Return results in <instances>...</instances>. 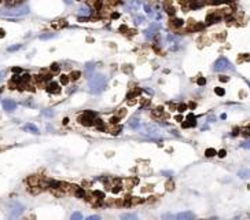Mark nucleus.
I'll list each match as a JSON object with an SVG mask.
<instances>
[{"instance_id": "c03bdc74", "label": "nucleus", "mask_w": 250, "mask_h": 220, "mask_svg": "<svg viewBox=\"0 0 250 220\" xmlns=\"http://www.w3.org/2000/svg\"><path fill=\"white\" fill-rule=\"evenodd\" d=\"M125 114H127V111H125V109H120L118 117H121V116H123V117H124V116H125Z\"/></svg>"}, {"instance_id": "bb28decb", "label": "nucleus", "mask_w": 250, "mask_h": 220, "mask_svg": "<svg viewBox=\"0 0 250 220\" xmlns=\"http://www.w3.org/2000/svg\"><path fill=\"white\" fill-rule=\"evenodd\" d=\"M162 114H164V110H162V107H158L157 110H154V111H153L154 117H161Z\"/></svg>"}, {"instance_id": "dca6fc26", "label": "nucleus", "mask_w": 250, "mask_h": 220, "mask_svg": "<svg viewBox=\"0 0 250 220\" xmlns=\"http://www.w3.org/2000/svg\"><path fill=\"white\" fill-rule=\"evenodd\" d=\"M170 25L176 29V28H182V26L184 25V22H183V19H180V18H175V19H172V24H170Z\"/></svg>"}, {"instance_id": "cd10ccee", "label": "nucleus", "mask_w": 250, "mask_h": 220, "mask_svg": "<svg viewBox=\"0 0 250 220\" xmlns=\"http://www.w3.org/2000/svg\"><path fill=\"white\" fill-rule=\"evenodd\" d=\"M217 153H216V150L214 149H208L206 151H205V156L206 157H213V156H216Z\"/></svg>"}, {"instance_id": "aec40b11", "label": "nucleus", "mask_w": 250, "mask_h": 220, "mask_svg": "<svg viewBox=\"0 0 250 220\" xmlns=\"http://www.w3.org/2000/svg\"><path fill=\"white\" fill-rule=\"evenodd\" d=\"M22 0H6V4L9 7H17L18 4H21Z\"/></svg>"}, {"instance_id": "2eb2a0df", "label": "nucleus", "mask_w": 250, "mask_h": 220, "mask_svg": "<svg viewBox=\"0 0 250 220\" xmlns=\"http://www.w3.org/2000/svg\"><path fill=\"white\" fill-rule=\"evenodd\" d=\"M78 15L80 17H89L91 15V9L89 7H81L78 10Z\"/></svg>"}, {"instance_id": "864d4df0", "label": "nucleus", "mask_w": 250, "mask_h": 220, "mask_svg": "<svg viewBox=\"0 0 250 220\" xmlns=\"http://www.w3.org/2000/svg\"><path fill=\"white\" fill-rule=\"evenodd\" d=\"M65 3H68V4H72L73 0H65Z\"/></svg>"}, {"instance_id": "7ed1b4c3", "label": "nucleus", "mask_w": 250, "mask_h": 220, "mask_svg": "<svg viewBox=\"0 0 250 220\" xmlns=\"http://www.w3.org/2000/svg\"><path fill=\"white\" fill-rule=\"evenodd\" d=\"M29 13V7L28 6H21V7H13L10 11H3V15H11V17H21Z\"/></svg>"}, {"instance_id": "473e14b6", "label": "nucleus", "mask_w": 250, "mask_h": 220, "mask_svg": "<svg viewBox=\"0 0 250 220\" xmlns=\"http://www.w3.org/2000/svg\"><path fill=\"white\" fill-rule=\"evenodd\" d=\"M177 110L180 111V113L186 111V110H187V105H186V103H180V105L177 106Z\"/></svg>"}, {"instance_id": "58836bf2", "label": "nucleus", "mask_w": 250, "mask_h": 220, "mask_svg": "<svg viewBox=\"0 0 250 220\" xmlns=\"http://www.w3.org/2000/svg\"><path fill=\"white\" fill-rule=\"evenodd\" d=\"M123 70H124L125 73H131V72H132V66L127 65V66H124V68H123Z\"/></svg>"}, {"instance_id": "a18cd8bd", "label": "nucleus", "mask_w": 250, "mask_h": 220, "mask_svg": "<svg viewBox=\"0 0 250 220\" xmlns=\"http://www.w3.org/2000/svg\"><path fill=\"white\" fill-rule=\"evenodd\" d=\"M43 114H46V116H48V117H51L52 111H50V110H44V111H43Z\"/></svg>"}, {"instance_id": "2f4dec72", "label": "nucleus", "mask_w": 250, "mask_h": 220, "mask_svg": "<svg viewBox=\"0 0 250 220\" xmlns=\"http://www.w3.org/2000/svg\"><path fill=\"white\" fill-rule=\"evenodd\" d=\"M214 92H216L217 95H219V96H223V95L225 94V91H224V88H220V87H217V88L214 89Z\"/></svg>"}, {"instance_id": "4468645a", "label": "nucleus", "mask_w": 250, "mask_h": 220, "mask_svg": "<svg viewBox=\"0 0 250 220\" xmlns=\"http://www.w3.org/2000/svg\"><path fill=\"white\" fill-rule=\"evenodd\" d=\"M28 182H29L30 187H37V186H40V178H38V176H30V178L28 179Z\"/></svg>"}, {"instance_id": "39448f33", "label": "nucleus", "mask_w": 250, "mask_h": 220, "mask_svg": "<svg viewBox=\"0 0 250 220\" xmlns=\"http://www.w3.org/2000/svg\"><path fill=\"white\" fill-rule=\"evenodd\" d=\"M1 106H3V109L6 111H14L17 109V102H14L13 99H4L1 102Z\"/></svg>"}, {"instance_id": "c85d7f7f", "label": "nucleus", "mask_w": 250, "mask_h": 220, "mask_svg": "<svg viewBox=\"0 0 250 220\" xmlns=\"http://www.w3.org/2000/svg\"><path fill=\"white\" fill-rule=\"evenodd\" d=\"M121 129H123V128H121V125H117L115 128H111L110 134H113V135H118L120 132H121Z\"/></svg>"}, {"instance_id": "ea45409f", "label": "nucleus", "mask_w": 250, "mask_h": 220, "mask_svg": "<svg viewBox=\"0 0 250 220\" xmlns=\"http://www.w3.org/2000/svg\"><path fill=\"white\" fill-rule=\"evenodd\" d=\"M197 83H198L199 85H205V84H206V80H205L204 77H199V79H198V81H197Z\"/></svg>"}, {"instance_id": "9b49d317", "label": "nucleus", "mask_w": 250, "mask_h": 220, "mask_svg": "<svg viewBox=\"0 0 250 220\" xmlns=\"http://www.w3.org/2000/svg\"><path fill=\"white\" fill-rule=\"evenodd\" d=\"M24 131H28V132H30V134H34V135H38V134H40V132H38V128L36 127L34 124H30V123L24 125Z\"/></svg>"}, {"instance_id": "4c0bfd02", "label": "nucleus", "mask_w": 250, "mask_h": 220, "mask_svg": "<svg viewBox=\"0 0 250 220\" xmlns=\"http://www.w3.org/2000/svg\"><path fill=\"white\" fill-rule=\"evenodd\" d=\"M173 182H172V180H169V182L166 183V189H168V190H173Z\"/></svg>"}, {"instance_id": "c756f323", "label": "nucleus", "mask_w": 250, "mask_h": 220, "mask_svg": "<svg viewBox=\"0 0 250 220\" xmlns=\"http://www.w3.org/2000/svg\"><path fill=\"white\" fill-rule=\"evenodd\" d=\"M52 37H55V34H54V33L41 34V36H40V39H41V40H48V39H52Z\"/></svg>"}, {"instance_id": "a878e982", "label": "nucleus", "mask_w": 250, "mask_h": 220, "mask_svg": "<svg viewBox=\"0 0 250 220\" xmlns=\"http://www.w3.org/2000/svg\"><path fill=\"white\" fill-rule=\"evenodd\" d=\"M21 44H15V46H11V47H9L7 48V51L9 52H14V51H18V50H21Z\"/></svg>"}, {"instance_id": "f704fd0d", "label": "nucleus", "mask_w": 250, "mask_h": 220, "mask_svg": "<svg viewBox=\"0 0 250 220\" xmlns=\"http://www.w3.org/2000/svg\"><path fill=\"white\" fill-rule=\"evenodd\" d=\"M59 69L61 68H59V65H58V64H52L51 65V70H52V72H59Z\"/></svg>"}, {"instance_id": "f03ea898", "label": "nucleus", "mask_w": 250, "mask_h": 220, "mask_svg": "<svg viewBox=\"0 0 250 220\" xmlns=\"http://www.w3.org/2000/svg\"><path fill=\"white\" fill-rule=\"evenodd\" d=\"M232 65L229 64L227 58H219L213 65V70L214 72H224V70H232Z\"/></svg>"}, {"instance_id": "e433bc0d", "label": "nucleus", "mask_w": 250, "mask_h": 220, "mask_svg": "<svg viewBox=\"0 0 250 220\" xmlns=\"http://www.w3.org/2000/svg\"><path fill=\"white\" fill-rule=\"evenodd\" d=\"M121 189H123V186H121V184H115L114 189H113L111 191H113V193H118V191L121 190Z\"/></svg>"}, {"instance_id": "6ab92c4d", "label": "nucleus", "mask_w": 250, "mask_h": 220, "mask_svg": "<svg viewBox=\"0 0 250 220\" xmlns=\"http://www.w3.org/2000/svg\"><path fill=\"white\" fill-rule=\"evenodd\" d=\"M93 69H95V65H93V64H87V65H85V73H87V76H88V77L92 74Z\"/></svg>"}, {"instance_id": "a211bd4d", "label": "nucleus", "mask_w": 250, "mask_h": 220, "mask_svg": "<svg viewBox=\"0 0 250 220\" xmlns=\"http://www.w3.org/2000/svg\"><path fill=\"white\" fill-rule=\"evenodd\" d=\"M238 176L242 179H246L250 176V169H241L239 172H238Z\"/></svg>"}, {"instance_id": "5701e85b", "label": "nucleus", "mask_w": 250, "mask_h": 220, "mask_svg": "<svg viewBox=\"0 0 250 220\" xmlns=\"http://www.w3.org/2000/svg\"><path fill=\"white\" fill-rule=\"evenodd\" d=\"M137 216L133 215V213H124V215H121V219L123 220H135Z\"/></svg>"}, {"instance_id": "9d476101", "label": "nucleus", "mask_w": 250, "mask_h": 220, "mask_svg": "<svg viewBox=\"0 0 250 220\" xmlns=\"http://www.w3.org/2000/svg\"><path fill=\"white\" fill-rule=\"evenodd\" d=\"M93 120H95V119L89 117V116L83 114L80 117V123L83 124V125H85V127H91V125H93Z\"/></svg>"}, {"instance_id": "37998d69", "label": "nucleus", "mask_w": 250, "mask_h": 220, "mask_svg": "<svg viewBox=\"0 0 250 220\" xmlns=\"http://www.w3.org/2000/svg\"><path fill=\"white\" fill-rule=\"evenodd\" d=\"M144 11H146V13H147L148 15H151V9H150V7H148L147 4H144Z\"/></svg>"}, {"instance_id": "603ef678", "label": "nucleus", "mask_w": 250, "mask_h": 220, "mask_svg": "<svg viewBox=\"0 0 250 220\" xmlns=\"http://www.w3.org/2000/svg\"><path fill=\"white\" fill-rule=\"evenodd\" d=\"M111 17H113V18H118V17H120V14H118V13H114L113 15H111Z\"/></svg>"}, {"instance_id": "6e6d98bb", "label": "nucleus", "mask_w": 250, "mask_h": 220, "mask_svg": "<svg viewBox=\"0 0 250 220\" xmlns=\"http://www.w3.org/2000/svg\"><path fill=\"white\" fill-rule=\"evenodd\" d=\"M68 123H69V119H63V124H65V125H66Z\"/></svg>"}, {"instance_id": "7c9ffc66", "label": "nucleus", "mask_w": 250, "mask_h": 220, "mask_svg": "<svg viewBox=\"0 0 250 220\" xmlns=\"http://www.w3.org/2000/svg\"><path fill=\"white\" fill-rule=\"evenodd\" d=\"M80 219H83V215H81L80 212H76V213L72 215V220H80Z\"/></svg>"}, {"instance_id": "20e7f679", "label": "nucleus", "mask_w": 250, "mask_h": 220, "mask_svg": "<svg viewBox=\"0 0 250 220\" xmlns=\"http://www.w3.org/2000/svg\"><path fill=\"white\" fill-rule=\"evenodd\" d=\"M24 205L19 202H13V205H11V208H10V213L9 216L10 217H18V216H21L22 213H24Z\"/></svg>"}, {"instance_id": "3c124183", "label": "nucleus", "mask_w": 250, "mask_h": 220, "mask_svg": "<svg viewBox=\"0 0 250 220\" xmlns=\"http://www.w3.org/2000/svg\"><path fill=\"white\" fill-rule=\"evenodd\" d=\"M182 120H183L182 116H176V121H182Z\"/></svg>"}, {"instance_id": "f3484780", "label": "nucleus", "mask_w": 250, "mask_h": 220, "mask_svg": "<svg viewBox=\"0 0 250 220\" xmlns=\"http://www.w3.org/2000/svg\"><path fill=\"white\" fill-rule=\"evenodd\" d=\"M74 187H76V186H74ZM74 194H76L77 198H85V195H87L83 187H76V193H74Z\"/></svg>"}, {"instance_id": "ddd939ff", "label": "nucleus", "mask_w": 250, "mask_h": 220, "mask_svg": "<svg viewBox=\"0 0 250 220\" xmlns=\"http://www.w3.org/2000/svg\"><path fill=\"white\" fill-rule=\"evenodd\" d=\"M197 123H195V116L194 114H188L187 117V123H183V128H188V127H195Z\"/></svg>"}, {"instance_id": "4be33fe9", "label": "nucleus", "mask_w": 250, "mask_h": 220, "mask_svg": "<svg viewBox=\"0 0 250 220\" xmlns=\"http://www.w3.org/2000/svg\"><path fill=\"white\" fill-rule=\"evenodd\" d=\"M80 76H81V73L78 72V70H73L72 73H70V74H69V77H70V80H78V79H80Z\"/></svg>"}, {"instance_id": "5fc2aeb1", "label": "nucleus", "mask_w": 250, "mask_h": 220, "mask_svg": "<svg viewBox=\"0 0 250 220\" xmlns=\"http://www.w3.org/2000/svg\"><path fill=\"white\" fill-rule=\"evenodd\" d=\"M238 135V129H235V131L232 132V136H236Z\"/></svg>"}, {"instance_id": "de8ad7c7", "label": "nucleus", "mask_w": 250, "mask_h": 220, "mask_svg": "<svg viewBox=\"0 0 250 220\" xmlns=\"http://www.w3.org/2000/svg\"><path fill=\"white\" fill-rule=\"evenodd\" d=\"M13 72H14V73H21V72H22V69H21V68H14V69H13Z\"/></svg>"}, {"instance_id": "f257e3e1", "label": "nucleus", "mask_w": 250, "mask_h": 220, "mask_svg": "<svg viewBox=\"0 0 250 220\" xmlns=\"http://www.w3.org/2000/svg\"><path fill=\"white\" fill-rule=\"evenodd\" d=\"M88 88L91 94H100L103 89L106 88V77L103 74H95L91 77V80L88 83Z\"/></svg>"}, {"instance_id": "b1692460", "label": "nucleus", "mask_w": 250, "mask_h": 220, "mask_svg": "<svg viewBox=\"0 0 250 220\" xmlns=\"http://www.w3.org/2000/svg\"><path fill=\"white\" fill-rule=\"evenodd\" d=\"M128 127L129 128H137L139 127V120L137 119H132L129 123H128Z\"/></svg>"}, {"instance_id": "72a5a7b5", "label": "nucleus", "mask_w": 250, "mask_h": 220, "mask_svg": "<svg viewBox=\"0 0 250 220\" xmlns=\"http://www.w3.org/2000/svg\"><path fill=\"white\" fill-rule=\"evenodd\" d=\"M61 83H62V84H68V83H69V77L66 76V74H62V76H61Z\"/></svg>"}, {"instance_id": "412c9836", "label": "nucleus", "mask_w": 250, "mask_h": 220, "mask_svg": "<svg viewBox=\"0 0 250 220\" xmlns=\"http://www.w3.org/2000/svg\"><path fill=\"white\" fill-rule=\"evenodd\" d=\"M210 4H225V3H232L234 0H208Z\"/></svg>"}, {"instance_id": "79ce46f5", "label": "nucleus", "mask_w": 250, "mask_h": 220, "mask_svg": "<svg viewBox=\"0 0 250 220\" xmlns=\"http://www.w3.org/2000/svg\"><path fill=\"white\" fill-rule=\"evenodd\" d=\"M225 154H227V151H225V150H220V151L217 153V156L221 157V158H223V157H225Z\"/></svg>"}, {"instance_id": "f8f14e48", "label": "nucleus", "mask_w": 250, "mask_h": 220, "mask_svg": "<svg viewBox=\"0 0 250 220\" xmlns=\"http://www.w3.org/2000/svg\"><path fill=\"white\" fill-rule=\"evenodd\" d=\"M175 217L177 220H191V219H194V215H192L191 212H182V213H177Z\"/></svg>"}, {"instance_id": "49530a36", "label": "nucleus", "mask_w": 250, "mask_h": 220, "mask_svg": "<svg viewBox=\"0 0 250 220\" xmlns=\"http://www.w3.org/2000/svg\"><path fill=\"white\" fill-rule=\"evenodd\" d=\"M6 73H7V72H6V70H1V72H0V81H1V80H3V79H4Z\"/></svg>"}, {"instance_id": "0eeeda50", "label": "nucleus", "mask_w": 250, "mask_h": 220, "mask_svg": "<svg viewBox=\"0 0 250 220\" xmlns=\"http://www.w3.org/2000/svg\"><path fill=\"white\" fill-rule=\"evenodd\" d=\"M205 3H206V0H188V9L191 10H198L201 7H204Z\"/></svg>"}, {"instance_id": "1a4fd4ad", "label": "nucleus", "mask_w": 250, "mask_h": 220, "mask_svg": "<svg viewBox=\"0 0 250 220\" xmlns=\"http://www.w3.org/2000/svg\"><path fill=\"white\" fill-rule=\"evenodd\" d=\"M221 19V17L219 15V14L213 13V14H209L208 17H206V25H212V24H216V22H219Z\"/></svg>"}, {"instance_id": "09e8293b", "label": "nucleus", "mask_w": 250, "mask_h": 220, "mask_svg": "<svg viewBox=\"0 0 250 220\" xmlns=\"http://www.w3.org/2000/svg\"><path fill=\"white\" fill-rule=\"evenodd\" d=\"M220 81H223V83H225V81H228V77H227V76H223V77H220Z\"/></svg>"}, {"instance_id": "423d86ee", "label": "nucleus", "mask_w": 250, "mask_h": 220, "mask_svg": "<svg viewBox=\"0 0 250 220\" xmlns=\"http://www.w3.org/2000/svg\"><path fill=\"white\" fill-rule=\"evenodd\" d=\"M143 134L148 136H157L160 134V128L155 127V125H146L143 129Z\"/></svg>"}, {"instance_id": "a19ab883", "label": "nucleus", "mask_w": 250, "mask_h": 220, "mask_svg": "<svg viewBox=\"0 0 250 220\" xmlns=\"http://www.w3.org/2000/svg\"><path fill=\"white\" fill-rule=\"evenodd\" d=\"M88 220H100V216H98V215L88 216Z\"/></svg>"}, {"instance_id": "c9c22d12", "label": "nucleus", "mask_w": 250, "mask_h": 220, "mask_svg": "<svg viewBox=\"0 0 250 220\" xmlns=\"http://www.w3.org/2000/svg\"><path fill=\"white\" fill-rule=\"evenodd\" d=\"M118 120H120L118 116H117V117H111V119H110V124H111V125H115V124L118 123Z\"/></svg>"}, {"instance_id": "393cba45", "label": "nucleus", "mask_w": 250, "mask_h": 220, "mask_svg": "<svg viewBox=\"0 0 250 220\" xmlns=\"http://www.w3.org/2000/svg\"><path fill=\"white\" fill-rule=\"evenodd\" d=\"M92 195L93 197H96V199H99V201L105 199V193H102V191H93Z\"/></svg>"}, {"instance_id": "6e6552de", "label": "nucleus", "mask_w": 250, "mask_h": 220, "mask_svg": "<svg viewBox=\"0 0 250 220\" xmlns=\"http://www.w3.org/2000/svg\"><path fill=\"white\" fill-rule=\"evenodd\" d=\"M47 91L50 94H58L61 91L59 84H58L56 81H50V84L47 85Z\"/></svg>"}, {"instance_id": "8fccbe9b", "label": "nucleus", "mask_w": 250, "mask_h": 220, "mask_svg": "<svg viewBox=\"0 0 250 220\" xmlns=\"http://www.w3.org/2000/svg\"><path fill=\"white\" fill-rule=\"evenodd\" d=\"M4 34H6V32L3 29H0V37H4Z\"/></svg>"}]
</instances>
